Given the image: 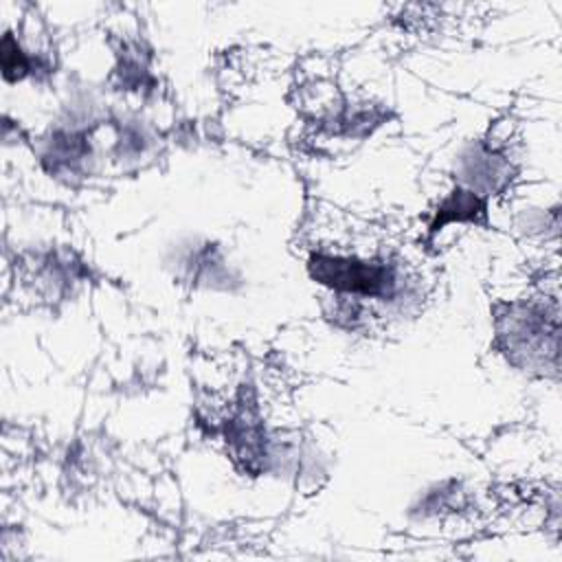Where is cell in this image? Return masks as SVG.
Instances as JSON below:
<instances>
[{
	"mask_svg": "<svg viewBox=\"0 0 562 562\" xmlns=\"http://www.w3.org/2000/svg\"><path fill=\"white\" fill-rule=\"evenodd\" d=\"M314 277L323 283H329L345 292L356 294H384L393 283L391 272L380 263H367L356 259H340V257H318L312 263Z\"/></svg>",
	"mask_w": 562,
	"mask_h": 562,
	"instance_id": "1",
	"label": "cell"
}]
</instances>
